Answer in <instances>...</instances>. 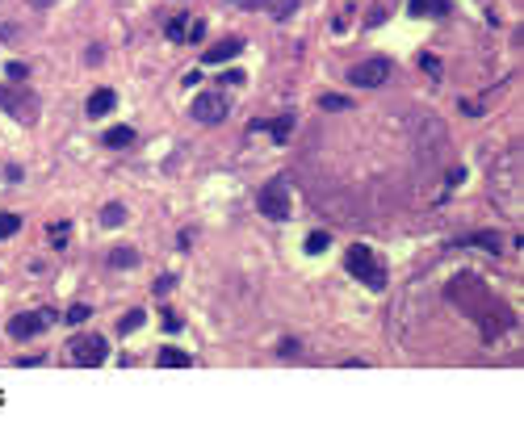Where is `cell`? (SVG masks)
Instances as JSON below:
<instances>
[{"mask_svg":"<svg viewBox=\"0 0 524 423\" xmlns=\"http://www.w3.org/2000/svg\"><path fill=\"white\" fill-rule=\"evenodd\" d=\"M344 264H349V272L356 281H365L369 289H386V268L373 260V252L365 248V244H352L349 255H344Z\"/></svg>","mask_w":524,"mask_h":423,"instance_id":"6da1fadb","label":"cell"},{"mask_svg":"<svg viewBox=\"0 0 524 423\" xmlns=\"http://www.w3.org/2000/svg\"><path fill=\"white\" fill-rule=\"evenodd\" d=\"M256 206H261L264 218H273V222L289 218V180H285V176H273L261 193H256Z\"/></svg>","mask_w":524,"mask_h":423,"instance_id":"7a4b0ae2","label":"cell"},{"mask_svg":"<svg viewBox=\"0 0 524 423\" xmlns=\"http://www.w3.org/2000/svg\"><path fill=\"white\" fill-rule=\"evenodd\" d=\"M105 356H109V339L105 336H76L72 339V360H76V365L96 369V365H105Z\"/></svg>","mask_w":524,"mask_h":423,"instance_id":"3957f363","label":"cell"},{"mask_svg":"<svg viewBox=\"0 0 524 423\" xmlns=\"http://www.w3.org/2000/svg\"><path fill=\"white\" fill-rule=\"evenodd\" d=\"M390 59H361L356 68H349V84L356 88H378V84H386L390 80Z\"/></svg>","mask_w":524,"mask_h":423,"instance_id":"277c9868","label":"cell"},{"mask_svg":"<svg viewBox=\"0 0 524 423\" xmlns=\"http://www.w3.org/2000/svg\"><path fill=\"white\" fill-rule=\"evenodd\" d=\"M51 310H25V315H13L8 319V336L13 339H30V336H38V332H46L51 327Z\"/></svg>","mask_w":524,"mask_h":423,"instance_id":"5b68a950","label":"cell"},{"mask_svg":"<svg viewBox=\"0 0 524 423\" xmlns=\"http://www.w3.org/2000/svg\"><path fill=\"white\" fill-rule=\"evenodd\" d=\"M193 118H197L201 126H218V122L227 118V96H223V92H201V96L193 101Z\"/></svg>","mask_w":524,"mask_h":423,"instance_id":"8992f818","label":"cell"},{"mask_svg":"<svg viewBox=\"0 0 524 423\" xmlns=\"http://www.w3.org/2000/svg\"><path fill=\"white\" fill-rule=\"evenodd\" d=\"M0 105H4V113H13L17 122H34V96L30 92H17V88H0Z\"/></svg>","mask_w":524,"mask_h":423,"instance_id":"52a82bcc","label":"cell"},{"mask_svg":"<svg viewBox=\"0 0 524 423\" xmlns=\"http://www.w3.org/2000/svg\"><path fill=\"white\" fill-rule=\"evenodd\" d=\"M239 51H244V38H223V42L206 46V55H201V59H206V63L214 68V63H227V59H235Z\"/></svg>","mask_w":524,"mask_h":423,"instance_id":"ba28073f","label":"cell"},{"mask_svg":"<svg viewBox=\"0 0 524 423\" xmlns=\"http://www.w3.org/2000/svg\"><path fill=\"white\" fill-rule=\"evenodd\" d=\"M113 105H118V96H113V88H96V92H92V96H88V118H105V113H109V109H113Z\"/></svg>","mask_w":524,"mask_h":423,"instance_id":"9c48e42d","label":"cell"},{"mask_svg":"<svg viewBox=\"0 0 524 423\" xmlns=\"http://www.w3.org/2000/svg\"><path fill=\"white\" fill-rule=\"evenodd\" d=\"M156 360H160V369H189V365H193V356H189V352H180V348H173V343H168V348H160V356H156Z\"/></svg>","mask_w":524,"mask_h":423,"instance_id":"30bf717a","label":"cell"},{"mask_svg":"<svg viewBox=\"0 0 524 423\" xmlns=\"http://www.w3.org/2000/svg\"><path fill=\"white\" fill-rule=\"evenodd\" d=\"M130 143H135V130H130V126H113V130H105V147L122 151V147H130Z\"/></svg>","mask_w":524,"mask_h":423,"instance_id":"8fae6325","label":"cell"},{"mask_svg":"<svg viewBox=\"0 0 524 423\" xmlns=\"http://www.w3.org/2000/svg\"><path fill=\"white\" fill-rule=\"evenodd\" d=\"M264 130H268V134H273L277 143H285V139H289V130H294V118H289V113H281V118L264 122Z\"/></svg>","mask_w":524,"mask_h":423,"instance_id":"7c38bea8","label":"cell"},{"mask_svg":"<svg viewBox=\"0 0 524 423\" xmlns=\"http://www.w3.org/2000/svg\"><path fill=\"white\" fill-rule=\"evenodd\" d=\"M139 264V252L135 248H113L109 252V268H135Z\"/></svg>","mask_w":524,"mask_h":423,"instance_id":"4fadbf2b","label":"cell"},{"mask_svg":"<svg viewBox=\"0 0 524 423\" xmlns=\"http://www.w3.org/2000/svg\"><path fill=\"white\" fill-rule=\"evenodd\" d=\"M302 248H306V255H319V252H328V248H332V235H328V231H311Z\"/></svg>","mask_w":524,"mask_h":423,"instance_id":"5bb4252c","label":"cell"},{"mask_svg":"<svg viewBox=\"0 0 524 423\" xmlns=\"http://www.w3.org/2000/svg\"><path fill=\"white\" fill-rule=\"evenodd\" d=\"M143 323H147V315H143V310H130V315H122V319H118V332H122V336H130V332H139Z\"/></svg>","mask_w":524,"mask_h":423,"instance_id":"9a60e30c","label":"cell"},{"mask_svg":"<svg viewBox=\"0 0 524 423\" xmlns=\"http://www.w3.org/2000/svg\"><path fill=\"white\" fill-rule=\"evenodd\" d=\"M122 222H126V210H122V206H118V201H113V206H105V210H101V227H122Z\"/></svg>","mask_w":524,"mask_h":423,"instance_id":"2e32d148","label":"cell"},{"mask_svg":"<svg viewBox=\"0 0 524 423\" xmlns=\"http://www.w3.org/2000/svg\"><path fill=\"white\" fill-rule=\"evenodd\" d=\"M319 105H323L328 113H340V109H349L352 101H349V96H340V92H323V96H319Z\"/></svg>","mask_w":524,"mask_h":423,"instance_id":"e0dca14e","label":"cell"},{"mask_svg":"<svg viewBox=\"0 0 524 423\" xmlns=\"http://www.w3.org/2000/svg\"><path fill=\"white\" fill-rule=\"evenodd\" d=\"M168 38H173V42H185V38H189V17H173V21H168Z\"/></svg>","mask_w":524,"mask_h":423,"instance_id":"ac0fdd59","label":"cell"},{"mask_svg":"<svg viewBox=\"0 0 524 423\" xmlns=\"http://www.w3.org/2000/svg\"><path fill=\"white\" fill-rule=\"evenodd\" d=\"M470 244H474V248H487V252H499V235H491V231H482V235H470Z\"/></svg>","mask_w":524,"mask_h":423,"instance_id":"d6986e66","label":"cell"},{"mask_svg":"<svg viewBox=\"0 0 524 423\" xmlns=\"http://www.w3.org/2000/svg\"><path fill=\"white\" fill-rule=\"evenodd\" d=\"M21 231V218L17 214H0V239H8V235H17Z\"/></svg>","mask_w":524,"mask_h":423,"instance_id":"ffe728a7","label":"cell"},{"mask_svg":"<svg viewBox=\"0 0 524 423\" xmlns=\"http://www.w3.org/2000/svg\"><path fill=\"white\" fill-rule=\"evenodd\" d=\"M68 231H72L68 222H55V227H51V244H55V248H68Z\"/></svg>","mask_w":524,"mask_h":423,"instance_id":"44dd1931","label":"cell"},{"mask_svg":"<svg viewBox=\"0 0 524 423\" xmlns=\"http://www.w3.org/2000/svg\"><path fill=\"white\" fill-rule=\"evenodd\" d=\"M4 72H8V80H13V84H21V80L30 76V68H25V63H8Z\"/></svg>","mask_w":524,"mask_h":423,"instance_id":"7402d4cb","label":"cell"},{"mask_svg":"<svg viewBox=\"0 0 524 423\" xmlns=\"http://www.w3.org/2000/svg\"><path fill=\"white\" fill-rule=\"evenodd\" d=\"M407 13L411 17H424V13H432V0H407Z\"/></svg>","mask_w":524,"mask_h":423,"instance_id":"603a6c76","label":"cell"},{"mask_svg":"<svg viewBox=\"0 0 524 423\" xmlns=\"http://www.w3.org/2000/svg\"><path fill=\"white\" fill-rule=\"evenodd\" d=\"M88 315H92V306H72V310H68V323L76 327V323H85Z\"/></svg>","mask_w":524,"mask_h":423,"instance_id":"cb8c5ba5","label":"cell"},{"mask_svg":"<svg viewBox=\"0 0 524 423\" xmlns=\"http://www.w3.org/2000/svg\"><path fill=\"white\" fill-rule=\"evenodd\" d=\"M201 38H206V25H201V21H193V25H189V38H185V42H201Z\"/></svg>","mask_w":524,"mask_h":423,"instance_id":"d4e9b609","label":"cell"},{"mask_svg":"<svg viewBox=\"0 0 524 423\" xmlns=\"http://www.w3.org/2000/svg\"><path fill=\"white\" fill-rule=\"evenodd\" d=\"M420 68H424V72H432V76H440V63H437V55H424V59H420Z\"/></svg>","mask_w":524,"mask_h":423,"instance_id":"484cf974","label":"cell"},{"mask_svg":"<svg viewBox=\"0 0 524 423\" xmlns=\"http://www.w3.org/2000/svg\"><path fill=\"white\" fill-rule=\"evenodd\" d=\"M173 285H176V277H173V272H168V277H160V281H156V293H168Z\"/></svg>","mask_w":524,"mask_h":423,"instance_id":"4316f807","label":"cell"},{"mask_svg":"<svg viewBox=\"0 0 524 423\" xmlns=\"http://www.w3.org/2000/svg\"><path fill=\"white\" fill-rule=\"evenodd\" d=\"M294 8H298V0H281V4H277V17H289Z\"/></svg>","mask_w":524,"mask_h":423,"instance_id":"83f0119b","label":"cell"},{"mask_svg":"<svg viewBox=\"0 0 524 423\" xmlns=\"http://www.w3.org/2000/svg\"><path fill=\"white\" fill-rule=\"evenodd\" d=\"M281 356H289V352H298V339H281V348H277Z\"/></svg>","mask_w":524,"mask_h":423,"instance_id":"f1b7e54d","label":"cell"},{"mask_svg":"<svg viewBox=\"0 0 524 423\" xmlns=\"http://www.w3.org/2000/svg\"><path fill=\"white\" fill-rule=\"evenodd\" d=\"M30 4H34V8H51L55 0H30Z\"/></svg>","mask_w":524,"mask_h":423,"instance_id":"f546056e","label":"cell"}]
</instances>
